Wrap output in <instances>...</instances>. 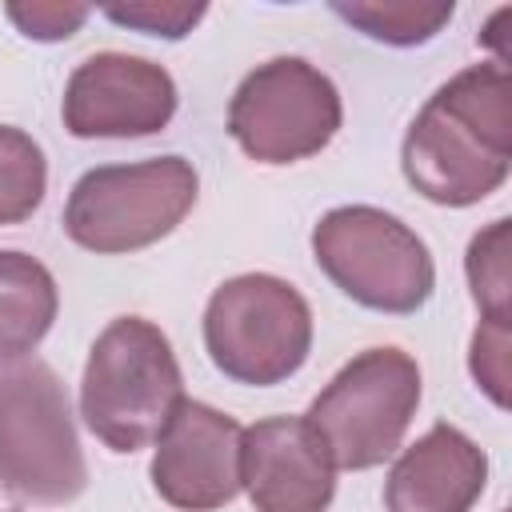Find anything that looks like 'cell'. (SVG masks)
<instances>
[{
	"mask_svg": "<svg viewBox=\"0 0 512 512\" xmlns=\"http://www.w3.org/2000/svg\"><path fill=\"white\" fill-rule=\"evenodd\" d=\"M508 100L504 64H472L436 88L400 148L408 184L444 208H468L492 196L512 168Z\"/></svg>",
	"mask_w": 512,
	"mask_h": 512,
	"instance_id": "1",
	"label": "cell"
},
{
	"mask_svg": "<svg viewBox=\"0 0 512 512\" xmlns=\"http://www.w3.org/2000/svg\"><path fill=\"white\" fill-rule=\"evenodd\" d=\"M184 400L168 336L144 316H116L92 344L80 380V416L112 452H140Z\"/></svg>",
	"mask_w": 512,
	"mask_h": 512,
	"instance_id": "2",
	"label": "cell"
},
{
	"mask_svg": "<svg viewBox=\"0 0 512 512\" xmlns=\"http://www.w3.org/2000/svg\"><path fill=\"white\" fill-rule=\"evenodd\" d=\"M0 488L24 504H68L88 488L68 392L36 356L0 360Z\"/></svg>",
	"mask_w": 512,
	"mask_h": 512,
	"instance_id": "3",
	"label": "cell"
},
{
	"mask_svg": "<svg viewBox=\"0 0 512 512\" xmlns=\"http://www.w3.org/2000/svg\"><path fill=\"white\" fill-rule=\"evenodd\" d=\"M200 176L184 156H156L140 164H104L84 172L64 204V232L72 244L120 256L164 240L196 204Z\"/></svg>",
	"mask_w": 512,
	"mask_h": 512,
	"instance_id": "4",
	"label": "cell"
},
{
	"mask_svg": "<svg viewBox=\"0 0 512 512\" xmlns=\"http://www.w3.org/2000/svg\"><path fill=\"white\" fill-rule=\"evenodd\" d=\"M312 256L348 300L372 312H416L436 288L428 244L404 220L372 204L324 212L312 228Z\"/></svg>",
	"mask_w": 512,
	"mask_h": 512,
	"instance_id": "5",
	"label": "cell"
},
{
	"mask_svg": "<svg viewBox=\"0 0 512 512\" xmlns=\"http://www.w3.org/2000/svg\"><path fill=\"white\" fill-rule=\"evenodd\" d=\"M420 404V368L400 348H368L352 356L312 400L308 428L320 436L328 460L348 472L384 464Z\"/></svg>",
	"mask_w": 512,
	"mask_h": 512,
	"instance_id": "6",
	"label": "cell"
},
{
	"mask_svg": "<svg viewBox=\"0 0 512 512\" xmlns=\"http://www.w3.org/2000/svg\"><path fill=\"white\" fill-rule=\"evenodd\" d=\"M204 348L212 364L236 384H280L308 360L312 308L280 276H232L204 308Z\"/></svg>",
	"mask_w": 512,
	"mask_h": 512,
	"instance_id": "7",
	"label": "cell"
},
{
	"mask_svg": "<svg viewBox=\"0 0 512 512\" xmlns=\"http://www.w3.org/2000/svg\"><path fill=\"white\" fill-rule=\"evenodd\" d=\"M344 108L336 84L300 56H276L252 68L228 104V132L260 164H296L316 156L340 132Z\"/></svg>",
	"mask_w": 512,
	"mask_h": 512,
	"instance_id": "8",
	"label": "cell"
},
{
	"mask_svg": "<svg viewBox=\"0 0 512 512\" xmlns=\"http://www.w3.org/2000/svg\"><path fill=\"white\" fill-rule=\"evenodd\" d=\"M60 112L76 140L152 136L176 112V80L144 56L96 52L68 76Z\"/></svg>",
	"mask_w": 512,
	"mask_h": 512,
	"instance_id": "9",
	"label": "cell"
},
{
	"mask_svg": "<svg viewBox=\"0 0 512 512\" xmlns=\"http://www.w3.org/2000/svg\"><path fill=\"white\" fill-rule=\"evenodd\" d=\"M244 428L200 400H180L156 436L152 488L180 512H216L240 492Z\"/></svg>",
	"mask_w": 512,
	"mask_h": 512,
	"instance_id": "10",
	"label": "cell"
},
{
	"mask_svg": "<svg viewBox=\"0 0 512 512\" xmlns=\"http://www.w3.org/2000/svg\"><path fill=\"white\" fill-rule=\"evenodd\" d=\"M240 488L256 512H328L336 464L304 416H268L240 436Z\"/></svg>",
	"mask_w": 512,
	"mask_h": 512,
	"instance_id": "11",
	"label": "cell"
},
{
	"mask_svg": "<svg viewBox=\"0 0 512 512\" xmlns=\"http://www.w3.org/2000/svg\"><path fill=\"white\" fill-rule=\"evenodd\" d=\"M488 484V456L452 424H432L384 480L388 512H472Z\"/></svg>",
	"mask_w": 512,
	"mask_h": 512,
	"instance_id": "12",
	"label": "cell"
},
{
	"mask_svg": "<svg viewBox=\"0 0 512 512\" xmlns=\"http://www.w3.org/2000/svg\"><path fill=\"white\" fill-rule=\"evenodd\" d=\"M60 308L52 272L28 252H0V360L28 356Z\"/></svg>",
	"mask_w": 512,
	"mask_h": 512,
	"instance_id": "13",
	"label": "cell"
},
{
	"mask_svg": "<svg viewBox=\"0 0 512 512\" xmlns=\"http://www.w3.org/2000/svg\"><path fill=\"white\" fill-rule=\"evenodd\" d=\"M332 12L356 24L364 36L396 48L424 44L452 20V4H416V0H352V4L336 0Z\"/></svg>",
	"mask_w": 512,
	"mask_h": 512,
	"instance_id": "14",
	"label": "cell"
},
{
	"mask_svg": "<svg viewBox=\"0 0 512 512\" xmlns=\"http://www.w3.org/2000/svg\"><path fill=\"white\" fill-rule=\"evenodd\" d=\"M48 192V160L40 144L12 124H0V224L28 220Z\"/></svg>",
	"mask_w": 512,
	"mask_h": 512,
	"instance_id": "15",
	"label": "cell"
},
{
	"mask_svg": "<svg viewBox=\"0 0 512 512\" xmlns=\"http://www.w3.org/2000/svg\"><path fill=\"white\" fill-rule=\"evenodd\" d=\"M464 268H468V284H472V300L480 308V320L508 324L512 276H508V220L504 216L472 236Z\"/></svg>",
	"mask_w": 512,
	"mask_h": 512,
	"instance_id": "16",
	"label": "cell"
},
{
	"mask_svg": "<svg viewBox=\"0 0 512 512\" xmlns=\"http://www.w3.org/2000/svg\"><path fill=\"white\" fill-rule=\"evenodd\" d=\"M204 4H156V0H140V4H112L104 8V16L112 24L148 32V36H164V40H180L188 36L200 20H204Z\"/></svg>",
	"mask_w": 512,
	"mask_h": 512,
	"instance_id": "17",
	"label": "cell"
},
{
	"mask_svg": "<svg viewBox=\"0 0 512 512\" xmlns=\"http://www.w3.org/2000/svg\"><path fill=\"white\" fill-rule=\"evenodd\" d=\"M472 376L488 392L496 408H508V324H488L480 320L472 336Z\"/></svg>",
	"mask_w": 512,
	"mask_h": 512,
	"instance_id": "18",
	"label": "cell"
},
{
	"mask_svg": "<svg viewBox=\"0 0 512 512\" xmlns=\"http://www.w3.org/2000/svg\"><path fill=\"white\" fill-rule=\"evenodd\" d=\"M4 12L28 40H68L88 20L84 4H8Z\"/></svg>",
	"mask_w": 512,
	"mask_h": 512,
	"instance_id": "19",
	"label": "cell"
}]
</instances>
